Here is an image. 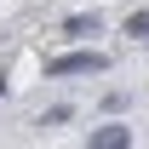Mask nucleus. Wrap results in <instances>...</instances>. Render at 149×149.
<instances>
[{
    "label": "nucleus",
    "mask_w": 149,
    "mask_h": 149,
    "mask_svg": "<svg viewBox=\"0 0 149 149\" xmlns=\"http://www.w3.org/2000/svg\"><path fill=\"white\" fill-rule=\"evenodd\" d=\"M86 143H92V149H126V143H132V132H126V126H97Z\"/></svg>",
    "instance_id": "nucleus-2"
},
{
    "label": "nucleus",
    "mask_w": 149,
    "mask_h": 149,
    "mask_svg": "<svg viewBox=\"0 0 149 149\" xmlns=\"http://www.w3.org/2000/svg\"><path fill=\"white\" fill-rule=\"evenodd\" d=\"M126 35H132V40H149V17H138V12H132V17H126Z\"/></svg>",
    "instance_id": "nucleus-3"
},
{
    "label": "nucleus",
    "mask_w": 149,
    "mask_h": 149,
    "mask_svg": "<svg viewBox=\"0 0 149 149\" xmlns=\"http://www.w3.org/2000/svg\"><path fill=\"white\" fill-rule=\"evenodd\" d=\"M97 69H109L103 52H69V57H52V63H46L52 80H63V74H97Z\"/></svg>",
    "instance_id": "nucleus-1"
}]
</instances>
